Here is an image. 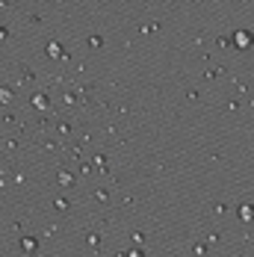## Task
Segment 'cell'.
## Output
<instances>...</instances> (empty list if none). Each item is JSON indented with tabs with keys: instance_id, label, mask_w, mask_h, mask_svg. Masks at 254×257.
Masks as SVG:
<instances>
[{
	"instance_id": "2",
	"label": "cell",
	"mask_w": 254,
	"mask_h": 257,
	"mask_svg": "<svg viewBox=\"0 0 254 257\" xmlns=\"http://www.w3.org/2000/svg\"><path fill=\"white\" fill-rule=\"evenodd\" d=\"M239 216H242L245 222H254V204H242L239 207Z\"/></svg>"
},
{
	"instance_id": "4",
	"label": "cell",
	"mask_w": 254,
	"mask_h": 257,
	"mask_svg": "<svg viewBox=\"0 0 254 257\" xmlns=\"http://www.w3.org/2000/svg\"><path fill=\"white\" fill-rule=\"evenodd\" d=\"M48 53H51V56H62V48H59V45H48Z\"/></svg>"
},
{
	"instance_id": "3",
	"label": "cell",
	"mask_w": 254,
	"mask_h": 257,
	"mask_svg": "<svg viewBox=\"0 0 254 257\" xmlns=\"http://www.w3.org/2000/svg\"><path fill=\"white\" fill-rule=\"evenodd\" d=\"M12 101V92L9 89H0V103H9Z\"/></svg>"
},
{
	"instance_id": "1",
	"label": "cell",
	"mask_w": 254,
	"mask_h": 257,
	"mask_svg": "<svg viewBox=\"0 0 254 257\" xmlns=\"http://www.w3.org/2000/svg\"><path fill=\"white\" fill-rule=\"evenodd\" d=\"M233 45H236V48H251L254 36L251 33H245V30H236V33H233Z\"/></svg>"
},
{
	"instance_id": "5",
	"label": "cell",
	"mask_w": 254,
	"mask_h": 257,
	"mask_svg": "<svg viewBox=\"0 0 254 257\" xmlns=\"http://www.w3.org/2000/svg\"><path fill=\"white\" fill-rule=\"evenodd\" d=\"M24 251H36V239H24Z\"/></svg>"
}]
</instances>
